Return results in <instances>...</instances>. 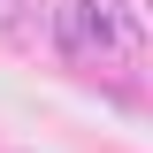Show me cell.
<instances>
[{"label":"cell","mask_w":153,"mask_h":153,"mask_svg":"<svg viewBox=\"0 0 153 153\" xmlns=\"http://www.w3.org/2000/svg\"><path fill=\"white\" fill-rule=\"evenodd\" d=\"M54 38H61V54H76V61L130 54V46H138L130 23H115V8H100V0H61V8H54Z\"/></svg>","instance_id":"1"}]
</instances>
